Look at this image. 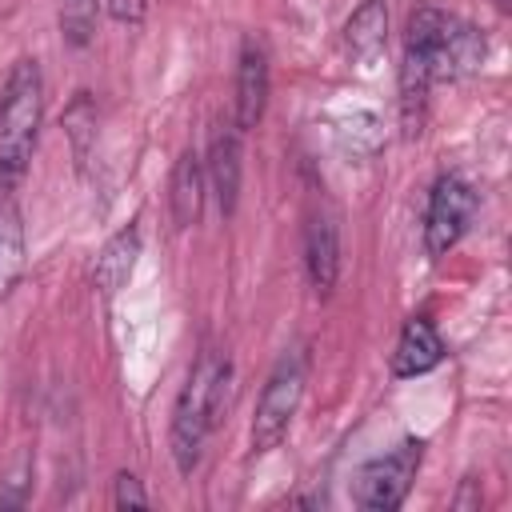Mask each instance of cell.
<instances>
[{"mask_svg": "<svg viewBox=\"0 0 512 512\" xmlns=\"http://www.w3.org/2000/svg\"><path fill=\"white\" fill-rule=\"evenodd\" d=\"M344 44L360 64H372L388 44V4L384 0H364L344 24Z\"/></svg>", "mask_w": 512, "mask_h": 512, "instance_id": "7c38bea8", "label": "cell"}, {"mask_svg": "<svg viewBox=\"0 0 512 512\" xmlns=\"http://www.w3.org/2000/svg\"><path fill=\"white\" fill-rule=\"evenodd\" d=\"M108 4V16L116 20V24H140L144 20V12H148V0H104Z\"/></svg>", "mask_w": 512, "mask_h": 512, "instance_id": "ac0fdd59", "label": "cell"}, {"mask_svg": "<svg viewBox=\"0 0 512 512\" xmlns=\"http://www.w3.org/2000/svg\"><path fill=\"white\" fill-rule=\"evenodd\" d=\"M100 0H60V32L72 48H84L96 36Z\"/></svg>", "mask_w": 512, "mask_h": 512, "instance_id": "5bb4252c", "label": "cell"}, {"mask_svg": "<svg viewBox=\"0 0 512 512\" xmlns=\"http://www.w3.org/2000/svg\"><path fill=\"white\" fill-rule=\"evenodd\" d=\"M28 484H32V464H28V460H20V464L8 472V480H4V492H0V508H16V504H24V496H28Z\"/></svg>", "mask_w": 512, "mask_h": 512, "instance_id": "2e32d148", "label": "cell"}, {"mask_svg": "<svg viewBox=\"0 0 512 512\" xmlns=\"http://www.w3.org/2000/svg\"><path fill=\"white\" fill-rule=\"evenodd\" d=\"M64 128H68V136H72L76 160H84V156H88V140L96 136V108H92L88 92H80V96L72 100V108H68V116H64Z\"/></svg>", "mask_w": 512, "mask_h": 512, "instance_id": "9a60e30c", "label": "cell"}, {"mask_svg": "<svg viewBox=\"0 0 512 512\" xmlns=\"http://www.w3.org/2000/svg\"><path fill=\"white\" fill-rule=\"evenodd\" d=\"M304 272L316 296H328L340 276V228L328 212H312L304 228Z\"/></svg>", "mask_w": 512, "mask_h": 512, "instance_id": "52a82bcc", "label": "cell"}, {"mask_svg": "<svg viewBox=\"0 0 512 512\" xmlns=\"http://www.w3.org/2000/svg\"><path fill=\"white\" fill-rule=\"evenodd\" d=\"M112 500H116V508H148V492L140 488V480H136L132 472H120V476H116Z\"/></svg>", "mask_w": 512, "mask_h": 512, "instance_id": "e0dca14e", "label": "cell"}, {"mask_svg": "<svg viewBox=\"0 0 512 512\" xmlns=\"http://www.w3.org/2000/svg\"><path fill=\"white\" fill-rule=\"evenodd\" d=\"M424 460V440H400L392 452L368 460L360 472H356V504L360 508H372V512H392L404 504L412 480H416V468Z\"/></svg>", "mask_w": 512, "mask_h": 512, "instance_id": "277c9868", "label": "cell"}, {"mask_svg": "<svg viewBox=\"0 0 512 512\" xmlns=\"http://www.w3.org/2000/svg\"><path fill=\"white\" fill-rule=\"evenodd\" d=\"M240 128L228 124L212 136V148H208V164H204V176H208V188L216 196V208L220 216L228 220L236 212V200H240Z\"/></svg>", "mask_w": 512, "mask_h": 512, "instance_id": "ba28073f", "label": "cell"}, {"mask_svg": "<svg viewBox=\"0 0 512 512\" xmlns=\"http://www.w3.org/2000/svg\"><path fill=\"white\" fill-rule=\"evenodd\" d=\"M268 108V52L260 40H244L240 64H236V112L232 124L240 132H252Z\"/></svg>", "mask_w": 512, "mask_h": 512, "instance_id": "8992f818", "label": "cell"}, {"mask_svg": "<svg viewBox=\"0 0 512 512\" xmlns=\"http://www.w3.org/2000/svg\"><path fill=\"white\" fill-rule=\"evenodd\" d=\"M472 216H476V192H472V184L464 176H452V172L440 176L432 184L428 212H424V248H428V256L432 260L448 256L464 240Z\"/></svg>", "mask_w": 512, "mask_h": 512, "instance_id": "5b68a950", "label": "cell"}, {"mask_svg": "<svg viewBox=\"0 0 512 512\" xmlns=\"http://www.w3.org/2000/svg\"><path fill=\"white\" fill-rule=\"evenodd\" d=\"M440 360H444V340H440L436 324L428 316H412L400 328V340L392 348V376L412 380V376L432 372Z\"/></svg>", "mask_w": 512, "mask_h": 512, "instance_id": "9c48e42d", "label": "cell"}, {"mask_svg": "<svg viewBox=\"0 0 512 512\" xmlns=\"http://www.w3.org/2000/svg\"><path fill=\"white\" fill-rule=\"evenodd\" d=\"M304 384H308V352L284 348L260 388V400H256V416H252V452L256 456L272 452L288 436V424L304 400Z\"/></svg>", "mask_w": 512, "mask_h": 512, "instance_id": "3957f363", "label": "cell"}, {"mask_svg": "<svg viewBox=\"0 0 512 512\" xmlns=\"http://www.w3.org/2000/svg\"><path fill=\"white\" fill-rule=\"evenodd\" d=\"M136 256H140V228L128 224V228H120L116 236H108V244L100 248L96 268H92V284H96L104 296L120 292V288L132 280V272H136Z\"/></svg>", "mask_w": 512, "mask_h": 512, "instance_id": "8fae6325", "label": "cell"}, {"mask_svg": "<svg viewBox=\"0 0 512 512\" xmlns=\"http://www.w3.org/2000/svg\"><path fill=\"white\" fill-rule=\"evenodd\" d=\"M204 196H208V176H204V160L196 148H184L176 168H172V180H168V208H172V220L176 228H192L204 212Z\"/></svg>", "mask_w": 512, "mask_h": 512, "instance_id": "30bf717a", "label": "cell"}, {"mask_svg": "<svg viewBox=\"0 0 512 512\" xmlns=\"http://www.w3.org/2000/svg\"><path fill=\"white\" fill-rule=\"evenodd\" d=\"M228 380H232V364L220 348H204L176 396V408H172V428H168V448H172V460L180 468V476H192L200 456H204V444L212 436V428L220 424V412H224V400H228Z\"/></svg>", "mask_w": 512, "mask_h": 512, "instance_id": "6da1fadb", "label": "cell"}, {"mask_svg": "<svg viewBox=\"0 0 512 512\" xmlns=\"http://www.w3.org/2000/svg\"><path fill=\"white\" fill-rule=\"evenodd\" d=\"M24 272V216L12 196L0 200V296Z\"/></svg>", "mask_w": 512, "mask_h": 512, "instance_id": "4fadbf2b", "label": "cell"}, {"mask_svg": "<svg viewBox=\"0 0 512 512\" xmlns=\"http://www.w3.org/2000/svg\"><path fill=\"white\" fill-rule=\"evenodd\" d=\"M44 124V76L36 60H16L0 92V184L4 192L28 172Z\"/></svg>", "mask_w": 512, "mask_h": 512, "instance_id": "7a4b0ae2", "label": "cell"}]
</instances>
